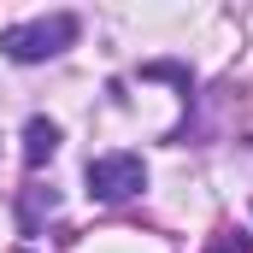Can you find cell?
<instances>
[{"label":"cell","instance_id":"obj_1","mask_svg":"<svg viewBox=\"0 0 253 253\" xmlns=\"http://www.w3.org/2000/svg\"><path fill=\"white\" fill-rule=\"evenodd\" d=\"M77 42V18L71 12H53V18H30V24H12V30H0V47H6V59L18 65H42L65 53Z\"/></svg>","mask_w":253,"mask_h":253},{"label":"cell","instance_id":"obj_2","mask_svg":"<svg viewBox=\"0 0 253 253\" xmlns=\"http://www.w3.org/2000/svg\"><path fill=\"white\" fill-rule=\"evenodd\" d=\"M141 189H147V165L135 153H100V159H88V194L94 200H129Z\"/></svg>","mask_w":253,"mask_h":253},{"label":"cell","instance_id":"obj_3","mask_svg":"<svg viewBox=\"0 0 253 253\" xmlns=\"http://www.w3.org/2000/svg\"><path fill=\"white\" fill-rule=\"evenodd\" d=\"M53 153H59V124H53V118H30V124H24V159L42 171Z\"/></svg>","mask_w":253,"mask_h":253},{"label":"cell","instance_id":"obj_4","mask_svg":"<svg viewBox=\"0 0 253 253\" xmlns=\"http://www.w3.org/2000/svg\"><path fill=\"white\" fill-rule=\"evenodd\" d=\"M141 77H165V83H177V88H189V71H183V65H147Z\"/></svg>","mask_w":253,"mask_h":253},{"label":"cell","instance_id":"obj_5","mask_svg":"<svg viewBox=\"0 0 253 253\" xmlns=\"http://www.w3.org/2000/svg\"><path fill=\"white\" fill-rule=\"evenodd\" d=\"M212 253H248V236H218Z\"/></svg>","mask_w":253,"mask_h":253}]
</instances>
